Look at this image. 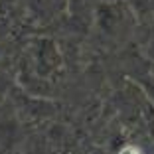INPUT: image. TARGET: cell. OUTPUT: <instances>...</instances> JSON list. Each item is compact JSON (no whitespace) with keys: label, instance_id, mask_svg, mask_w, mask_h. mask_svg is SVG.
Segmentation results:
<instances>
[{"label":"cell","instance_id":"cell-1","mask_svg":"<svg viewBox=\"0 0 154 154\" xmlns=\"http://www.w3.org/2000/svg\"><path fill=\"white\" fill-rule=\"evenodd\" d=\"M121 154H140L136 148H132V146H127V148H122L121 150Z\"/></svg>","mask_w":154,"mask_h":154}]
</instances>
